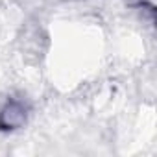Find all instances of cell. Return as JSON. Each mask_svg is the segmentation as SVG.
I'll use <instances>...</instances> for the list:
<instances>
[{"instance_id":"1","label":"cell","mask_w":157,"mask_h":157,"mask_svg":"<svg viewBox=\"0 0 157 157\" xmlns=\"http://www.w3.org/2000/svg\"><path fill=\"white\" fill-rule=\"evenodd\" d=\"M26 120V111L21 102H10L0 113V129H15Z\"/></svg>"}]
</instances>
